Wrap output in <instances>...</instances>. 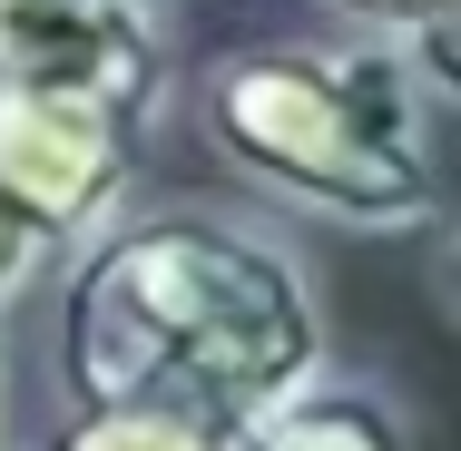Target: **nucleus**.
Wrapping results in <instances>:
<instances>
[{
    "instance_id": "1",
    "label": "nucleus",
    "mask_w": 461,
    "mask_h": 451,
    "mask_svg": "<svg viewBox=\"0 0 461 451\" xmlns=\"http://www.w3.org/2000/svg\"><path fill=\"white\" fill-rule=\"evenodd\" d=\"M324 363V304L304 256L276 236L206 216V206H148L79 236L69 304H59V373L69 402L158 392L236 422L285 383Z\"/></svg>"
},
{
    "instance_id": "2",
    "label": "nucleus",
    "mask_w": 461,
    "mask_h": 451,
    "mask_svg": "<svg viewBox=\"0 0 461 451\" xmlns=\"http://www.w3.org/2000/svg\"><path fill=\"white\" fill-rule=\"evenodd\" d=\"M196 128L246 186L344 236L442 216V89L402 40H256L196 79Z\"/></svg>"
},
{
    "instance_id": "3",
    "label": "nucleus",
    "mask_w": 461,
    "mask_h": 451,
    "mask_svg": "<svg viewBox=\"0 0 461 451\" xmlns=\"http://www.w3.org/2000/svg\"><path fill=\"white\" fill-rule=\"evenodd\" d=\"M138 138H148V118H128V108H98L69 89H0V196L50 246H79L89 226L128 206Z\"/></svg>"
},
{
    "instance_id": "4",
    "label": "nucleus",
    "mask_w": 461,
    "mask_h": 451,
    "mask_svg": "<svg viewBox=\"0 0 461 451\" xmlns=\"http://www.w3.org/2000/svg\"><path fill=\"white\" fill-rule=\"evenodd\" d=\"M0 89H69L128 118H158L167 30L148 0H0Z\"/></svg>"
},
{
    "instance_id": "5",
    "label": "nucleus",
    "mask_w": 461,
    "mask_h": 451,
    "mask_svg": "<svg viewBox=\"0 0 461 451\" xmlns=\"http://www.w3.org/2000/svg\"><path fill=\"white\" fill-rule=\"evenodd\" d=\"M236 451H412V412L383 383H344V373H304L266 402H246L226 422Z\"/></svg>"
},
{
    "instance_id": "6",
    "label": "nucleus",
    "mask_w": 461,
    "mask_h": 451,
    "mask_svg": "<svg viewBox=\"0 0 461 451\" xmlns=\"http://www.w3.org/2000/svg\"><path fill=\"white\" fill-rule=\"evenodd\" d=\"M50 451H236L216 412L196 402H158V392H108V402H69Z\"/></svg>"
},
{
    "instance_id": "7",
    "label": "nucleus",
    "mask_w": 461,
    "mask_h": 451,
    "mask_svg": "<svg viewBox=\"0 0 461 451\" xmlns=\"http://www.w3.org/2000/svg\"><path fill=\"white\" fill-rule=\"evenodd\" d=\"M354 30L373 40H402V50H422V59H442V30H452V0H334Z\"/></svg>"
},
{
    "instance_id": "8",
    "label": "nucleus",
    "mask_w": 461,
    "mask_h": 451,
    "mask_svg": "<svg viewBox=\"0 0 461 451\" xmlns=\"http://www.w3.org/2000/svg\"><path fill=\"white\" fill-rule=\"evenodd\" d=\"M50 256H59V246H50V236H40V226H30V216L0 196V304H10V294H30Z\"/></svg>"
},
{
    "instance_id": "9",
    "label": "nucleus",
    "mask_w": 461,
    "mask_h": 451,
    "mask_svg": "<svg viewBox=\"0 0 461 451\" xmlns=\"http://www.w3.org/2000/svg\"><path fill=\"white\" fill-rule=\"evenodd\" d=\"M0 422H10V344H0Z\"/></svg>"
}]
</instances>
